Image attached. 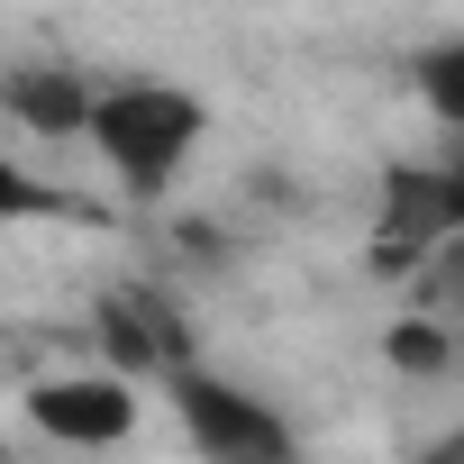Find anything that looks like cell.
Masks as SVG:
<instances>
[{"label":"cell","mask_w":464,"mask_h":464,"mask_svg":"<svg viewBox=\"0 0 464 464\" xmlns=\"http://www.w3.org/2000/svg\"><path fill=\"white\" fill-rule=\"evenodd\" d=\"M410 92L446 137H464V37H437L428 55H410Z\"/></svg>","instance_id":"cell-7"},{"label":"cell","mask_w":464,"mask_h":464,"mask_svg":"<svg viewBox=\"0 0 464 464\" xmlns=\"http://www.w3.org/2000/svg\"><path fill=\"white\" fill-rule=\"evenodd\" d=\"M0 464H10V455H0Z\"/></svg>","instance_id":"cell-13"},{"label":"cell","mask_w":464,"mask_h":464,"mask_svg":"<svg viewBox=\"0 0 464 464\" xmlns=\"http://www.w3.org/2000/svg\"><path fill=\"white\" fill-rule=\"evenodd\" d=\"M256 464H301V455H256Z\"/></svg>","instance_id":"cell-12"},{"label":"cell","mask_w":464,"mask_h":464,"mask_svg":"<svg viewBox=\"0 0 464 464\" xmlns=\"http://www.w3.org/2000/svg\"><path fill=\"white\" fill-rule=\"evenodd\" d=\"M28 419H37V437H55L73 455H101L137 428V373H119V364L46 373V382H28Z\"/></svg>","instance_id":"cell-4"},{"label":"cell","mask_w":464,"mask_h":464,"mask_svg":"<svg viewBox=\"0 0 464 464\" xmlns=\"http://www.w3.org/2000/svg\"><path fill=\"white\" fill-rule=\"evenodd\" d=\"M64 209V191H46L37 173H19L10 155H0V227H10V218H55Z\"/></svg>","instance_id":"cell-9"},{"label":"cell","mask_w":464,"mask_h":464,"mask_svg":"<svg viewBox=\"0 0 464 464\" xmlns=\"http://www.w3.org/2000/svg\"><path fill=\"white\" fill-rule=\"evenodd\" d=\"M101 355H110L119 373H173V364H191L182 328H173L146 292H110V301H101Z\"/></svg>","instance_id":"cell-5"},{"label":"cell","mask_w":464,"mask_h":464,"mask_svg":"<svg viewBox=\"0 0 464 464\" xmlns=\"http://www.w3.org/2000/svg\"><path fill=\"white\" fill-rule=\"evenodd\" d=\"M200 128H209V110H200L182 82L137 73V82H101L82 137H92V155L110 164V182H119L128 200H164V191L182 182V164L200 155Z\"/></svg>","instance_id":"cell-1"},{"label":"cell","mask_w":464,"mask_h":464,"mask_svg":"<svg viewBox=\"0 0 464 464\" xmlns=\"http://www.w3.org/2000/svg\"><path fill=\"white\" fill-rule=\"evenodd\" d=\"M428 464H464V437H446V446H437V455H428Z\"/></svg>","instance_id":"cell-10"},{"label":"cell","mask_w":464,"mask_h":464,"mask_svg":"<svg viewBox=\"0 0 464 464\" xmlns=\"http://www.w3.org/2000/svg\"><path fill=\"white\" fill-rule=\"evenodd\" d=\"M0 101H10V119H19V128H37V137H82V128H92L101 82L55 73V64H19L10 82H0Z\"/></svg>","instance_id":"cell-6"},{"label":"cell","mask_w":464,"mask_h":464,"mask_svg":"<svg viewBox=\"0 0 464 464\" xmlns=\"http://www.w3.org/2000/svg\"><path fill=\"white\" fill-rule=\"evenodd\" d=\"M164 392H173V419H182V437L200 446V464H256V455H292L283 410H274L265 392H246V382L209 373L200 355H191V364H173V373H164Z\"/></svg>","instance_id":"cell-2"},{"label":"cell","mask_w":464,"mask_h":464,"mask_svg":"<svg viewBox=\"0 0 464 464\" xmlns=\"http://www.w3.org/2000/svg\"><path fill=\"white\" fill-rule=\"evenodd\" d=\"M446 155H455V164H464V137H446Z\"/></svg>","instance_id":"cell-11"},{"label":"cell","mask_w":464,"mask_h":464,"mask_svg":"<svg viewBox=\"0 0 464 464\" xmlns=\"http://www.w3.org/2000/svg\"><path fill=\"white\" fill-rule=\"evenodd\" d=\"M373 246L401 265H437L446 246H464V164L428 155V164H392L382 173V209H373Z\"/></svg>","instance_id":"cell-3"},{"label":"cell","mask_w":464,"mask_h":464,"mask_svg":"<svg viewBox=\"0 0 464 464\" xmlns=\"http://www.w3.org/2000/svg\"><path fill=\"white\" fill-rule=\"evenodd\" d=\"M382 355H392L401 373H446V364H455V337H446L437 319H401V328L382 337Z\"/></svg>","instance_id":"cell-8"}]
</instances>
